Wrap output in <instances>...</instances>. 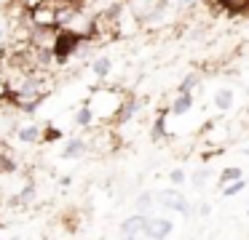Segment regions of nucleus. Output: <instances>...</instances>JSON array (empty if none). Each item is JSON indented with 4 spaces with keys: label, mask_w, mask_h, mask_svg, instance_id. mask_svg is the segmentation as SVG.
<instances>
[{
    "label": "nucleus",
    "mask_w": 249,
    "mask_h": 240,
    "mask_svg": "<svg viewBox=\"0 0 249 240\" xmlns=\"http://www.w3.org/2000/svg\"><path fill=\"white\" fill-rule=\"evenodd\" d=\"M153 203H161L163 208H172V211L188 213V200H185V195H182V192H177V190L153 192Z\"/></svg>",
    "instance_id": "f257e3e1"
},
{
    "label": "nucleus",
    "mask_w": 249,
    "mask_h": 240,
    "mask_svg": "<svg viewBox=\"0 0 249 240\" xmlns=\"http://www.w3.org/2000/svg\"><path fill=\"white\" fill-rule=\"evenodd\" d=\"M172 229H174V224L169 222V219H147L142 235L150 238V240H166L169 235H172Z\"/></svg>",
    "instance_id": "f03ea898"
},
{
    "label": "nucleus",
    "mask_w": 249,
    "mask_h": 240,
    "mask_svg": "<svg viewBox=\"0 0 249 240\" xmlns=\"http://www.w3.org/2000/svg\"><path fill=\"white\" fill-rule=\"evenodd\" d=\"M145 222H147L145 213H134V216H129L124 224H121V232H124V235H142Z\"/></svg>",
    "instance_id": "7ed1b4c3"
},
{
    "label": "nucleus",
    "mask_w": 249,
    "mask_h": 240,
    "mask_svg": "<svg viewBox=\"0 0 249 240\" xmlns=\"http://www.w3.org/2000/svg\"><path fill=\"white\" fill-rule=\"evenodd\" d=\"M86 152V142H83V139H70V142H67V147L62 149V158H81V155Z\"/></svg>",
    "instance_id": "20e7f679"
},
{
    "label": "nucleus",
    "mask_w": 249,
    "mask_h": 240,
    "mask_svg": "<svg viewBox=\"0 0 249 240\" xmlns=\"http://www.w3.org/2000/svg\"><path fill=\"white\" fill-rule=\"evenodd\" d=\"M190 107H193V96H190V94H179L177 99H174V104H172V112H174V115H185Z\"/></svg>",
    "instance_id": "39448f33"
},
{
    "label": "nucleus",
    "mask_w": 249,
    "mask_h": 240,
    "mask_svg": "<svg viewBox=\"0 0 249 240\" xmlns=\"http://www.w3.org/2000/svg\"><path fill=\"white\" fill-rule=\"evenodd\" d=\"M40 139V128L38 126H27V128H19V142H27L35 144Z\"/></svg>",
    "instance_id": "423d86ee"
},
{
    "label": "nucleus",
    "mask_w": 249,
    "mask_h": 240,
    "mask_svg": "<svg viewBox=\"0 0 249 240\" xmlns=\"http://www.w3.org/2000/svg\"><path fill=\"white\" fill-rule=\"evenodd\" d=\"M214 104H217V110H228V107L233 104V91H228V88L217 91V96H214Z\"/></svg>",
    "instance_id": "0eeeda50"
},
{
    "label": "nucleus",
    "mask_w": 249,
    "mask_h": 240,
    "mask_svg": "<svg viewBox=\"0 0 249 240\" xmlns=\"http://www.w3.org/2000/svg\"><path fill=\"white\" fill-rule=\"evenodd\" d=\"M91 120H94V110H91V104L81 107V110H78V115H75V123L86 128V126H91Z\"/></svg>",
    "instance_id": "6e6552de"
},
{
    "label": "nucleus",
    "mask_w": 249,
    "mask_h": 240,
    "mask_svg": "<svg viewBox=\"0 0 249 240\" xmlns=\"http://www.w3.org/2000/svg\"><path fill=\"white\" fill-rule=\"evenodd\" d=\"M244 187H247V181H244V179H233V181H228V184H222V195L233 197V195H238Z\"/></svg>",
    "instance_id": "1a4fd4ad"
},
{
    "label": "nucleus",
    "mask_w": 249,
    "mask_h": 240,
    "mask_svg": "<svg viewBox=\"0 0 249 240\" xmlns=\"http://www.w3.org/2000/svg\"><path fill=\"white\" fill-rule=\"evenodd\" d=\"M233 179H241V168L238 165H231V168H225L220 174V184H228V181H233Z\"/></svg>",
    "instance_id": "9d476101"
},
{
    "label": "nucleus",
    "mask_w": 249,
    "mask_h": 240,
    "mask_svg": "<svg viewBox=\"0 0 249 240\" xmlns=\"http://www.w3.org/2000/svg\"><path fill=\"white\" fill-rule=\"evenodd\" d=\"M91 69H94L97 78H105V75L110 72V59H97V62L91 64Z\"/></svg>",
    "instance_id": "9b49d317"
},
{
    "label": "nucleus",
    "mask_w": 249,
    "mask_h": 240,
    "mask_svg": "<svg viewBox=\"0 0 249 240\" xmlns=\"http://www.w3.org/2000/svg\"><path fill=\"white\" fill-rule=\"evenodd\" d=\"M150 206H153V192H145V195L137 197V213H147Z\"/></svg>",
    "instance_id": "f8f14e48"
},
{
    "label": "nucleus",
    "mask_w": 249,
    "mask_h": 240,
    "mask_svg": "<svg viewBox=\"0 0 249 240\" xmlns=\"http://www.w3.org/2000/svg\"><path fill=\"white\" fill-rule=\"evenodd\" d=\"M196 83H198V78H196V75H188V78L182 80V83H179V94H190V91L196 88Z\"/></svg>",
    "instance_id": "ddd939ff"
},
{
    "label": "nucleus",
    "mask_w": 249,
    "mask_h": 240,
    "mask_svg": "<svg viewBox=\"0 0 249 240\" xmlns=\"http://www.w3.org/2000/svg\"><path fill=\"white\" fill-rule=\"evenodd\" d=\"M134 112H137V101H126L124 110H121V115H118V120H121V123H126L131 115H134Z\"/></svg>",
    "instance_id": "4468645a"
},
{
    "label": "nucleus",
    "mask_w": 249,
    "mask_h": 240,
    "mask_svg": "<svg viewBox=\"0 0 249 240\" xmlns=\"http://www.w3.org/2000/svg\"><path fill=\"white\" fill-rule=\"evenodd\" d=\"M206 179H209V171H206V168L204 171H196V174H193V184L196 187H204Z\"/></svg>",
    "instance_id": "2eb2a0df"
},
{
    "label": "nucleus",
    "mask_w": 249,
    "mask_h": 240,
    "mask_svg": "<svg viewBox=\"0 0 249 240\" xmlns=\"http://www.w3.org/2000/svg\"><path fill=\"white\" fill-rule=\"evenodd\" d=\"M33 195H35V187H33V184H27L22 192H19V200H22V203H27V200H33Z\"/></svg>",
    "instance_id": "dca6fc26"
},
{
    "label": "nucleus",
    "mask_w": 249,
    "mask_h": 240,
    "mask_svg": "<svg viewBox=\"0 0 249 240\" xmlns=\"http://www.w3.org/2000/svg\"><path fill=\"white\" fill-rule=\"evenodd\" d=\"M163 123H166L163 117H158V120H156V126H153V139H161L163 136Z\"/></svg>",
    "instance_id": "f3484780"
},
{
    "label": "nucleus",
    "mask_w": 249,
    "mask_h": 240,
    "mask_svg": "<svg viewBox=\"0 0 249 240\" xmlns=\"http://www.w3.org/2000/svg\"><path fill=\"white\" fill-rule=\"evenodd\" d=\"M172 181H174V184H182L185 174H182V171H172Z\"/></svg>",
    "instance_id": "a211bd4d"
},
{
    "label": "nucleus",
    "mask_w": 249,
    "mask_h": 240,
    "mask_svg": "<svg viewBox=\"0 0 249 240\" xmlns=\"http://www.w3.org/2000/svg\"><path fill=\"white\" fill-rule=\"evenodd\" d=\"M126 240H145V235H124Z\"/></svg>",
    "instance_id": "6ab92c4d"
},
{
    "label": "nucleus",
    "mask_w": 249,
    "mask_h": 240,
    "mask_svg": "<svg viewBox=\"0 0 249 240\" xmlns=\"http://www.w3.org/2000/svg\"><path fill=\"white\" fill-rule=\"evenodd\" d=\"M3 35H6V27L0 24V40H3Z\"/></svg>",
    "instance_id": "aec40b11"
},
{
    "label": "nucleus",
    "mask_w": 249,
    "mask_h": 240,
    "mask_svg": "<svg viewBox=\"0 0 249 240\" xmlns=\"http://www.w3.org/2000/svg\"><path fill=\"white\" fill-rule=\"evenodd\" d=\"M247 155H249V149H247Z\"/></svg>",
    "instance_id": "412c9836"
}]
</instances>
